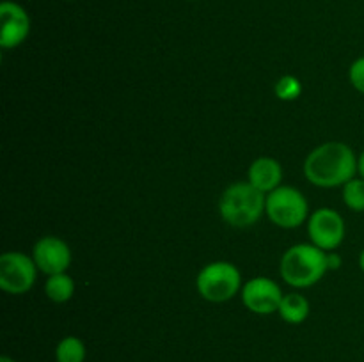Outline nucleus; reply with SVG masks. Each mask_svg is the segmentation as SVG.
I'll return each mask as SVG.
<instances>
[{
  "mask_svg": "<svg viewBox=\"0 0 364 362\" xmlns=\"http://www.w3.org/2000/svg\"><path fill=\"white\" fill-rule=\"evenodd\" d=\"M355 172H359L355 153L343 142H326L304 160L306 180L320 188L343 187L354 180Z\"/></svg>",
  "mask_w": 364,
  "mask_h": 362,
  "instance_id": "f257e3e1",
  "label": "nucleus"
},
{
  "mask_svg": "<svg viewBox=\"0 0 364 362\" xmlns=\"http://www.w3.org/2000/svg\"><path fill=\"white\" fill-rule=\"evenodd\" d=\"M326 272H329L327 252L313 243L294 245L281 258V277L284 283L299 290L315 286Z\"/></svg>",
  "mask_w": 364,
  "mask_h": 362,
  "instance_id": "f03ea898",
  "label": "nucleus"
},
{
  "mask_svg": "<svg viewBox=\"0 0 364 362\" xmlns=\"http://www.w3.org/2000/svg\"><path fill=\"white\" fill-rule=\"evenodd\" d=\"M267 194L249 181H237L223 192L219 201L220 216L231 227H251L265 213Z\"/></svg>",
  "mask_w": 364,
  "mask_h": 362,
  "instance_id": "7ed1b4c3",
  "label": "nucleus"
},
{
  "mask_svg": "<svg viewBox=\"0 0 364 362\" xmlns=\"http://www.w3.org/2000/svg\"><path fill=\"white\" fill-rule=\"evenodd\" d=\"M196 287L205 300L223 304L237 297L242 290V273L230 261L208 263L198 273Z\"/></svg>",
  "mask_w": 364,
  "mask_h": 362,
  "instance_id": "20e7f679",
  "label": "nucleus"
},
{
  "mask_svg": "<svg viewBox=\"0 0 364 362\" xmlns=\"http://www.w3.org/2000/svg\"><path fill=\"white\" fill-rule=\"evenodd\" d=\"M309 212L304 194L294 187L281 185L276 190L267 194L265 213L270 222L281 229H295L306 222Z\"/></svg>",
  "mask_w": 364,
  "mask_h": 362,
  "instance_id": "39448f33",
  "label": "nucleus"
},
{
  "mask_svg": "<svg viewBox=\"0 0 364 362\" xmlns=\"http://www.w3.org/2000/svg\"><path fill=\"white\" fill-rule=\"evenodd\" d=\"M36 266L34 259L18 251L4 252L0 256V287L6 293L23 295L32 290L36 283Z\"/></svg>",
  "mask_w": 364,
  "mask_h": 362,
  "instance_id": "423d86ee",
  "label": "nucleus"
},
{
  "mask_svg": "<svg viewBox=\"0 0 364 362\" xmlns=\"http://www.w3.org/2000/svg\"><path fill=\"white\" fill-rule=\"evenodd\" d=\"M308 234L313 245L322 251H336L345 240V220L333 208H318L309 215Z\"/></svg>",
  "mask_w": 364,
  "mask_h": 362,
  "instance_id": "0eeeda50",
  "label": "nucleus"
},
{
  "mask_svg": "<svg viewBox=\"0 0 364 362\" xmlns=\"http://www.w3.org/2000/svg\"><path fill=\"white\" fill-rule=\"evenodd\" d=\"M283 297L279 284L269 277H252L242 286V302L249 311L259 316L279 311Z\"/></svg>",
  "mask_w": 364,
  "mask_h": 362,
  "instance_id": "6e6552de",
  "label": "nucleus"
},
{
  "mask_svg": "<svg viewBox=\"0 0 364 362\" xmlns=\"http://www.w3.org/2000/svg\"><path fill=\"white\" fill-rule=\"evenodd\" d=\"M32 259L38 270H41L46 275L64 273L71 265V248L60 238L43 236L36 241L32 248Z\"/></svg>",
  "mask_w": 364,
  "mask_h": 362,
  "instance_id": "1a4fd4ad",
  "label": "nucleus"
},
{
  "mask_svg": "<svg viewBox=\"0 0 364 362\" xmlns=\"http://www.w3.org/2000/svg\"><path fill=\"white\" fill-rule=\"evenodd\" d=\"M0 46L11 50L20 46L31 32V18L28 13L16 2L4 0L0 4Z\"/></svg>",
  "mask_w": 364,
  "mask_h": 362,
  "instance_id": "9d476101",
  "label": "nucleus"
},
{
  "mask_svg": "<svg viewBox=\"0 0 364 362\" xmlns=\"http://www.w3.org/2000/svg\"><path fill=\"white\" fill-rule=\"evenodd\" d=\"M247 181L252 187L258 188L259 192H263V194H270L277 187H281L283 167H281V163L276 158H270V156L256 158L251 163V167H249Z\"/></svg>",
  "mask_w": 364,
  "mask_h": 362,
  "instance_id": "9b49d317",
  "label": "nucleus"
},
{
  "mask_svg": "<svg viewBox=\"0 0 364 362\" xmlns=\"http://www.w3.org/2000/svg\"><path fill=\"white\" fill-rule=\"evenodd\" d=\"M309 311H311V305H309V300L304 295L288 293L281 300L277 314L281 316L283 322L290 323V325H301L308 319Z\"/></svg>",
  "mask_w": 364,
  "mask_h": 362,
  "instance_id": "f8f14e48",
  "label": "nucleus"
},
{
  "mask_svg": "<svg viewBox=\"0 0 364 362\" xmlns=\"http://www.w3.org/2000/svg\"><path fill=\"white\" fill-rule=\"evenodd\" d=\"M45 293L55 304H64V302L71 300L75 293V280L73 277L64 273H55V275H48L45 283Z\"/></svg>",
  "mask_w": 364,
  "mask_h": 362,
  "instance_id": "ddd939ff",
  "label": "nucleus"
},
{
  "mask_svg": "<svg viewBox=\"0 0 364 362\" xmlns=\"http://www.w3.org/2000/svg\"><path fill=\"white\" fill-rule=\"evenodd\" d=\"M85 355H87L85 343L77 336L63 337L55 348L57 362H84Z\"/></svg>",
  "mask_w": 364,
  "mask_h": 362,
  "instance_id": "4468645a",
  "label": "nucleus"
},
{
  "mask_svg": "<svg viewBox=\"0 0 364 362\" xmlns=\"http://www.w3.org/2000/svg\"><path fill=\"white\" fill-rule=\"evenodd\" d=\"M343 202L352 212H364V180L354 177L343 185Z\"/></svg>",
  "mask_w": 364,
  "mask_h": 362,
  "instance_id": "2eb2a0df",
  "label": "nucleus"
},
{
  "mask_svg": "<svg viewBox=\"0 0 364 362\" xmlns=\"http://www.w3.org/2000/svg\"><path fill=\"white\" fill-rule=\"evenodd\" d=\"M274 91H276V96L281 102H294L302 94V84L294 75H284L276 82Z\"/></svg>",
  "mask_w": 364,
  "mask_h": 362,
  "instance_id": "dca6fc26",
  "label": "nucleus"
},
{
  "mask_svg": "<svg viewBox=\"0 0 364 362\" xmlns=\"http://www.w3.org/2000/svg\"><path fill=\"white\" fill-rule=\"evenodd\" d=\"M348 80L355 91L364 94V55L352 62L350 70H348Z\"/></svg>",
  "mask_w": 364,
  "mask_h": 362,
  "instance_id": "f3484780",
  "label": "nucleus"
},
{
  "mask_svg": "<svg viewBox=\"0 0 364 362\" xmlns=\"http://www.w3.org/2000/svg\"><path fill=\"white\" fill-rule=\"evenodd\" d=\"M341 256L338 252H327V268L329 270H338L341 266Z\"/></svg>",
  "mask_w": 364,
  "mask_h": 362,
  "instance_id": "a211bd4d",
  "label": "nucleus"
},
{
  "mask_svg": "<svg viewBox=\"0 0 364 362\" xmlns=\"http://www.w3.org/2000/svg\"><path fill=\"white\" fill-rule=\"evenodd\" d=\"M358 170H359V174H361V177L364 180V151L361 153V155H359V158H358Z\"/></svg>",
  "mask_w": 364,
  "mask_h": 362,
  "instance_id": "6ab92c4d",
  "label": "nucleus"
},
{
  "mask_svg": "<svg viewBox=\"0 0 364 362\" xmlns=\"http://www.w3.org/2000/svg\"><path fill=\"white\" fill-rule=\"evenodd\" d=\"M359 266H361V270L364 273V248L361 251V256H359Z\"/></svg>",
  "mask_w": 364,
  "mask_h": 362,
  "instance_id": "aec40b11",
  "label": "nucleus"
},
{
  "mask_svg": "<svg viewBox=\"0 0 364 362\" xmlns=\"http://www.w3.org/2000/svg\"><path fill=\"white\" fill-rule=\"evenodd\" d=\"M0 362H16V361H14V358H11L9 355H2V357H0Z\"/></svg>",
  "mask_w": 364,
  "mask_h": 362,
  "instance_id": "412c9836",
  "label": "nucleus"
}]
</instances>
